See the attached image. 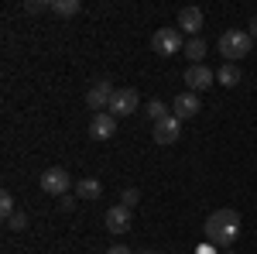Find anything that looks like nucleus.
Segmentation results:
<instances>
[{"mask_svg":"<svg viewBox=\"0 0 257 254\" xmlns=\"http://www.w3.org/2000/svg\"><path fill=\"white\" fill-rule=\"evenodd\" d=\"M206 240L216 247H233L240 237V213L237 210H213L206 216Z\"/></svg>","mask_w":257,"mask_h":254,"instance_id":"1","label":"nucleus"},{"mask_svg":"<svg viewBox=\"0 0 257 254\" xmlns=\"http://www.w3.org/2000/svg\"><path fill=\"white\" fill-rule=\"evenodd\" d=\"M216 48H219V55H223L226 62H237V59H243V55H250L254 38H250L247 31H240V28H230V31H223V35H219Z\"/></svg>","mask_w":257,"mask_h":254,"instance_id":"2","label":"nucleus"},{"mask_svg":"<svg viewBox=\"0 0 257 254\" xmlns=\"http://www.w3.org/2000/svg\"><path fill=\"white\" fill-rule=\"evenodd\" d=\"M151 48H155V55H161V59L178 55V52L185 48L182 31H178V28H158V31H155V38H151Z\"/></svg>","mask_w":257,"mask_h":254,"instance_id":"3","label":"nucleus"},{"mask_svg":"<svg viewBox=\"0 0 257 254\" xmlns=\"http://www.w3.org/2000/svg\"><path fill=\"white\" fill-rule=\"evenodd\" d=\"M113 93H117V90H113V82H110V79H96V82L89 86V93H86V107H89V110H96V114H106Z\"/></svg>","mask_w":257,"mask_h":254,"instance_id":"4","label":"nucleus"},{"mask_svg":"<svg viewBox=\"0 0 257 254\" xmlns=\"http://www.w3.org/2000/svg\"><path fill=\"white\" fill-rule=\"evenodd\" d=\"M138 107H141L138 90H134V86H123V90H117V93H113V100H110V110H106V114H113V117H131Z\"/></svg>","mask_w":257,"mask_h":254,"instance_id":"5","label":"nucleus"},{"mask_svg":"<svg viewBox=\"0 0 257 254\" xmlns=\"http://www.w3.org/2000/svg\"><path fill=\"white\" fill-rule=\"evenodd\" d=\"M41 189H45V193H52V196H65L69 189H72V176H69L65 168L55 165V168H48V172L41 176Z\"/></svg>","mask_w":257,"mask_h":254,"instance_id":"6","label":"nucleus"},{"mask_svg":"<svg viewBox=\"0 0 257 254\" xmlns=\"http://www.w3.org/2000/svg\"><path fill=\"white\" fill-rule=\"evenodd\" d=\"M216 82V72L209 65H189L185 69V90L189 93H199V90H209Z\"/></svg>","mask_w":257,"mask_h":254,"instance_id":"7","label":"nucleus"},{"mask_svg":"<svg viewBox=\"0 0 257 254\" xmlns=\"http://www.w3.org/2000/svg\"><path fill=\"white\" fill-rule=\"evenodd\" d=\"M113 134H117V117L113 114H93V120H89V137L93 141H110Z\"/></svg>","mask_w":257,"mask_h":254,"instance_id":"8","label":"nucleus"},{"mask_svg":"<svg viewBox=\"0 0 257 254\" xmlns=\"http://www.w3.org/2000/svg\"><path fill=\"white\" fill-rule=\"evenodd\" d=\"M178 134H182V120H178L175 114H168V117H161L158 124H155V141H158V144H175Z\"/></svg>","mask_w":257,"mask_h":254,"instance_id":"9","label":"nucleus"},{"mask_svg":"<svg viewBox=\"0 0 257 254\" xmlns=\"http://www.w3.org/2000/svg\"><path fill=\"white\" fill-rule=\"evenodd\" d=\"M103 223H106L110 234H127V230H131V210H127V206H110V210L103 213Z\"/></svg>","mask_w":257,"mask_h":254,"instance_id":"10","label":"nucleus"},{"mask_svg":"<svg viewBox=\"0 0 257 254\" xmlns=\"http://www.w3.org/2000/svg\"><path fill=\"white\" fill-rule=\"evenodd\" d=\"M199 110H202V103H199V97H196V93H189V90H185V93H178L175 103H172V114H175L178 120L196 117Z\"/></svg>","mask_w":257,"mask_h":254,"instance_id":"11","label":"nucleus"},{"mask_svg":"<svg viewBox=\"0 0 257 254\" xmlns=\"http://www.w3.org/2000/svg\"><path fill=\"white\" fill-rule=\"evenodd\" d=\"M178 28H185V35L199 38V31H202V11L199 7H182L178 11Z\"/></svg>","mask_w":257,"mask_h":254,"instance_id":"12","label":"nucleus"},{"mask_svg":"<svg viewBox=\"0 0 257 254\" xmlns=\"http://www.w3.org/2000/svg\"><path fill=\"white\" fill-rule=\"evenodd\" d=\"M216 82H219V86H240L243 76H240L237 62H223V65L216 69Z\"/></svg>","mask_w":257,"mask_h":254,"instance_id":"13","label":"nucleus"},{"mask_svg":"<svg viewBox=\"0 0 257 254\" xmlns=\"http://www.w3.org/2000/svg\"><path fill=\"white\" fill-rule=\"evenodd\" d=\"M185 59L192 62V65H202V59H206V41L202 38H189L185 41Z\"/></svg>","mask_w":257,"mask_h":254,"instance_id":"14","label":"nucleus"},{"mask_svg":"<svg viewBox=\"0 0 257 254\" xmlns=\"http://www.w3.org/2000/svg\"><path fill=\"white\" fill-rule=\"evenodd\" d=\"M99 193H103V186H99L96 179H79V182H76V196H79V199H96Z\"/></svg>","mask_w":257,"mask_h":254,"instance_id":"15","label":"nucleus"},{"mask_svg":"<svg viewBox=\"0 0 257 254\" xmlns=\"http://www.w3.org/2000/svg\"><path fill=\"white\" fill-rule=\"evenodd\" d=\"M79 0H52V14H59V18H72V14H79Z\"/></svg>","mask_w":257,"mask_h":254,"instance_id":"16","label":"nucleus"},{"mask_svg":"<svg viewBox=\"0 0 257 254\" xmlns=\"http://www.w3.org/2000/svg\"><path fill=\"white\" fill-rule=\"evenodd\" d=\"M144 114H148V117H151V120H155V124H158L161 117H168V107H165L161 100H151V103L144 107Z\"/></svg>","mask_w":257,"mask_h":254,"instance_id":"17","label":"nucleus"},{"mask_svg":"<svg viewBox=\"0 0 257 254\" xmlns=\"http://www.w3.org/2000/svg\"><path fill=\"white\" fill-rule=\"evenodd\" d=\"M4 227H7V230H24V227H28V213H24V210L11 213L7 220H4Z\"/></svg>","mask_w":257,"mask_h":254,"instance_id":"18","label":"nucleus"},{"mask_svg":"<svg viewBox=\"0 0 257 254\" xmlns=\"http://www.w3.org/2000/svg\"><path fill=\"white\" fill-rule=\"evenodd\" d=\"M41 11H52V0H28L24 4V14H41Z\"/></svg>","mask_w":257,"mask_h":254,"instance_id":"19","label":"nucleus"},{"mask_svg":"<svg viewBox=\"0 0 257 254\" xmlns=\"http://www.w3.org/2000/svg\"><path fill=\"white\" fill-rule=\"evenodd\" d=\"M138 199H141V193H138V189H123V193H120V206L134 210V206H138Z\"/></svg>","mask_w":257,"mask_h":254,"instance_id":"20","label":"nucleus"},{"mask_svg":"<svg viewBox=\"0 0 257 254\" xmlns=\"http://www.w3.org/2000/svg\"><path fill=\"white\" fill-rule=\"evenodd\" d=\"M0 213H4V220H7L11 213H18V210H14V196H11V193L0 196Z\"/></svg>","mask_w":257,"mask_h":254,"instance_id":"21","label":"nucleus"},{"mask_svg":"<svg viewBox=\"0 0 257 254\" xmlns=\"http://www.w3.org/2000/svg\"><path fill=\"white\" fill-rule=\"evenodd\" d=\"M247 35H250V38H257V14H254V21L247 24Z\"/></svg>","mask_w":257,"mask_h":254,"instance_id":"22","label":"nucleus"},{"mask_svg":"<svg viewBox=\"0 0 257 254\" xmlns=\"http://www.w3.org/2000/svg\"><path fill=\"white\" fill-rule=\"evenodd\" d=\"M106 254H131V247H110Z\"/></svg>","mask_w":257,"mask_h":254,"instance_id":"23","label":"nucleus"},{"mask_svg":"<svg viewBox=\"0 0 257 254\" xmlns=\"http://www.w3.org/2000/svg\"><path fill=\"white\" fill-rule=\"evenodd\" d=\"M138 254H155V251H138Z\"/></svg>","mask_w":257,"mask_h":254,"instance_id":"24","label":"nucleus"},{"mask_svg":"<svg viewBox=\"0 0 257 254\" xmlns=\"http://www.w3.org/2000/svg\"><path fill=\"white\" fill-rule=\"evenodd\" d=\"M223 254H233V251H223Z\"/></svg>","mask_w":257,"mask_h":254,"instance_id":"25","label":"nucleus"}]
</instances>
